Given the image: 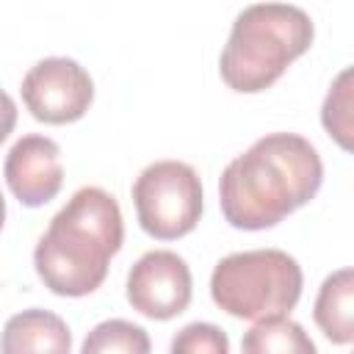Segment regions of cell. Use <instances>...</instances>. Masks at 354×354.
<instances>
[{"label": "cell", "instance_id": "obj_14", "mask_svg": "<svg viewBox=\"0 0 354 354\" xmlns=\"http://www.w3.org/2000/svg\"><path fill=\"white\" fill-rule=\"evenodd\" d=\"M169 354H230V337L210 321H194L171 337Z\"/></svg>", "mask_w": 354, "mask_h": 354}, {"label": "cell", "instance_id": "obj_15", "mask_svg": "<svg viewBox=\"0 0 354 354\" xmlns=\"http://www.w3.org/2000/svg\"><path fill=\"white\" fill-rule=\"evenodd\" d=\"M14 124H17V102L8 91L0 88V144L11 136Z\"/></svg>", "mask_w": 354, "mask_h": 354}, {"label": "cell", "instance_id": "obj_8", "mask_svg": "<svg viewBox=\"0 0 354 354\" xmlns=\"http://www.w3.org/2000/svg\"><path fill=\"white\" fill-rule=\"evenodd\" d=\"M3 174L11 194L25 207H41L50 199H55V194L64 185L61 147L39 133L22 136L8 149Z\"/></svg>", "mask_w": 354, "mask_h": 354}, {"label": "cell", "instance_id": "obj_2", "mask_svg": "<svg viewBox=\"0 0 354 354\" xmlns=\"http://www.w3.org/2000/svg\"><path fill=\"white\" fill-rule=\"evenodd\" d=\"M122 241L124 221L116 196L105 188L83 185L36 241L33 266L55 296H88L105 282L108 263L122 249Z\"/></svg>", "mask_w": 354, "mask_h": 354}, {"label": "cell", "instance_id": "obj_6", "mask_svg": "<svg viewBox=\"0 0 354 354\" xmlns=\"http://www.w3.org/2000/svg\"><path fill=\"white\" fill-rule=\"evenodd\" d=\"M19 91L33 119L44 124H69L88 111L94 80L75 58L50 55L25 72Z\"/></svg>", "mask_w": 354, "mask_h": 354}, {"label": "cell", "instance_id": "obj_5", "mask_svg": "<svg viewBox=\"0 0 354 354\" xmlns=\"http://www.w3.org/2000/svg\"><path fill=\"white\" fill-rule=\"evenodd\" d=\"M138 224L158 241L188 235L202 216V180L191 163L155 160L133 183Z\"/></svg>", "mask_w": 354, "mask_h": 354}, {"label": "cell", "instance_id": "obj_10", "mask_svg": "<svg viewBox=\"0 0 354 354\" xmlns=\"http://www.w3.org/2000/svg\"><path fill=\"white\" fill-rule=\"evenodd\" d=\"M313 318L326 340L337 346H348L354 340V271L348 266L321 282Z\"/></svg>", "mask_w": 354, "mask_h": 354}, {"label": "cell", "instance_id": "obj_16", "mask_svg": "<svg viewBox=\"0 0 354 354\" xmlns=\"http://www.w3.org/2000/svg\"><path fill=\"white\" fill-rule=\"evenodd\" d=\"M3 221H6V199L0 194V230H3Z\"/></svg>", "mask_w": 354, "mask_h": 354}, {"label": "cell", "instance_id": "obj_9", "mask_svg": "<svg viewBox=\"0 0 354 354\" xmlns=\"http://www.w3.org/2000/svg\"><path fill=\"white\" fill-rule=\"evenodd\" d=\"M72 332L50 310L30 307L11 315L0 332V354H69Z\"/></svg>", "mask_w": 354, "mask_h": 354}, {"label": "cell", "instance_id": "obj_7", "mask_svg": "<svg viewBox=\"0 0 354 354\" xmlns=\"http://www.w3.org/2000/svg\"><path fill=\"white\" fill-rule=\"evenodd\" d=\"M127 301L136 313L152 321H169L185 313L194 293L188 263L171 249H152L141 254L127 271Z\"/></svg>", "mask_w": 354, "mask_h": 354}, {"label": "cell", "instance_id": "obj_12", "mask_svg": "<svg viewBox=\"0 0 354 354\" xmlns=\"http://www.w3.org/2000/svg\"><path fill=\"white\" fill-rule=\"evenodd\" d=\"M152 343L144 326L124 321V318H108L97 324L80 346V354H149Z\"/></svg>", "mask_w": 354, "mask_h": 354}, {"label": "cell", "instance_id": "obj_11", "mask_svg": "<svg viewBox=\"0 0 354 354\" xmlns=\"http://www.w3.org/2000/svg\"><path fill=\"white\" fill-rule=\"evenodd\" d=\"M241 354H318L313 337L288 315L254 321L241 337Z\"/></svg>", "mask_w": 354, "mask_h": 354}, {"label": "cell", "instance_id": "obj_13", "mask_svg": "<svg viewBox=\"0 0 354 354\" xmlns=\"http://www.w3.org/2000/svg\"><path fill=\"white\" fill-rule=\"evenodd\" d=\"M321 122H324V130L343 149H351V69L348 66L329 86L326 100L321 105Z\"/></svg>", "mask_w": 354, "mask_h": 354}, {"label": "cell", "instance_id": "obj_3", "mask_svg": "<svg viewBox=\"0 0 354 354\" xmlns=\"http://www.w3.org/2000/svg\"><path fill=\"white\" fill-rule=\"evenodd\" d=\"M315 25L290 3H252L238 11L218 58L221 80L238 94L274 86L285 69L310 50Z\"/></svg>", "mask_w": 354, "mask_h": 354}, {"label": "cell", "instance_id": "obj_4", "mask_svg": "<svg viewBox=\"0 0 354 354\" xmlns=\"http://www.w3.org/2000/svg\"><path fill=\"white\" fill-rule=\"evenodd\" d=\"M301 266L282 249H246L221 257L210 274V296L232 318L288 315L301 296Z\"/></svg>", "mask_w": 354, "mask_h": 354}, {"label": "cell", "instance_id": "obj_1", "mask_svg": "<svg viewBox=\"0 0 354 354\" xmlns=\"http://www.w3.org/2000/svg\"><path fill=\"white\" fill-rule=\"evenodd\" d=\"M321 183V155L304 136L268 133L224 166L218 205L230 227L268 230L315 199Z\"/></svg>", "mask_w": 354, "mask_h": 354}]
</instances>
